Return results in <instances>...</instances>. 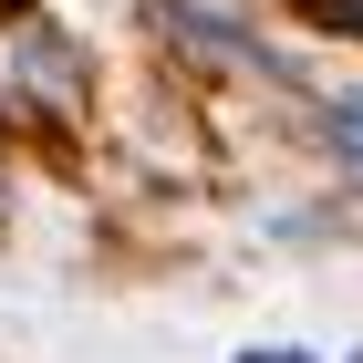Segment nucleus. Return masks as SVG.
<instances>
[{"label": "nucleus", "instance_id": "3", "mask_svg": "<svg viewBox=\"0 0 363 363\" xmlns=\"http://www.w3.org/2000/svg\"><path fill=\"white\" fill-rule=\"evenodd\" d=\"M301 11H311L322 31H353V42H363V0H301Z\"/></svg>", "mask_w": 363, "mask_h": 363}, {"label": "nucleus", "instance_id": "2", "mask_svg": "<svg viewBox=\"0 0 363 363\" xmlns=\"http://www.w3.org/2000/svg\"><path fill=\"white\" fill-rule=\"evenodd\" d=\"M322 135H333V156H342V167H363V94L322 104Z\"/></svg>", "mask_w": 363, "mask_h": 363}, {"label": "nucleus", "instance_id": "4", "mask_svg": "<svg viewBox=\"0 0 363 363\" xmlns=\"http://www.w3.org/2000/svg\"><path fill=\"white\" fill-rule=\"evenodd\" d=\"M239 363H311V353H270V342H259V353H239Z\"/></svg>", "mask_w": 363, "mask_h": 363}, {"label": "nucleus", "instance_id": "1", "mask_svg": "<svg viewBox=\"0 0 363 363\" xmlns=\"http://www.w3.org/2000/svg\"><path fill=\"white\" fill-rule=\"evenodd\" d=\"M156 21H177V42L208 62H228V73H291L280 52H259V42H239V21H218V11H197V0H145Z\"/></svg>", "mask_w": 363, "mask_h": 363}, {"label": "nucleus", "instance_id": "5", "mask_svg": "<svg viewBox=\"0 0 363 363\" xmlns=\"http://www.w3.org/2000/svg\"><path fill=\"white\" fill-rule=\"evenodd\" d=\"M353 363H363V353H353Z\"/></svg>", "mask_w": 363, "mask_h": 363}]
</instances>
